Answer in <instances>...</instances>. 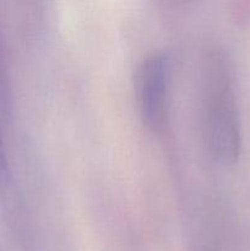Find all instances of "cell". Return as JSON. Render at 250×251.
<instances>
[{
  "mask_svg": "<svg viewBox=\"0 0 250 251\" xmlns=\"http://www.w3.org/2000/svg\"><path fill=\"white\" fill-rule=\"evenodd\" d=\"M205 132L208 151L220 164H233L240 153V122L229 75L217 69L206 100Z\"/></svg>",
  "mask_w": 250,
  "mask_h": 251,
  "instance_id": "1",
  "label": "cell"
},
{
  "mask_svg": "<svg viewBox=\"0 0 250 251\" xmlns=\"http://www.w3.org/2000/svg\"><path fill=\"white\" fill-rule=\"evenodd\" d=\"M171 58L164 50L152 51L142 63L137 81L140 115L147 129L163 127L168 104Z\"/></svg>",
  "mask_w": 250,
  "mask_h": 251,
  "instance_id": "2",
  "label": "cell"
}]
</instances>
